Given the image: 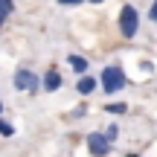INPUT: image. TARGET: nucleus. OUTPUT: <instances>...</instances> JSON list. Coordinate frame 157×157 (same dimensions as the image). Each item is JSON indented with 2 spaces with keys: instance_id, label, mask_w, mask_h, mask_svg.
Here are the masks:
<instances>
[{
  "instance_id": "5",
  "label": "nucleus",
  "mask_w": 157,
  "mask_h": 157,
  "mask_svg": "<svg viewBox=\"0 0 157 157\" xmlns=\"http://www.w3.org/2000/svg\"><path fill=\"white\" fill-rule=\"evenodd\" d=\"M61 84H64V78H61V73H58L56 67H50L44 73V78H41V90H47V93H56Z\"/></svg>"
},
{
  "instance_id": "16",
  "label": "nucleus",
  "mask_w": 157,
  "mask_h": 157,
  "mask_svg": "<svg viewBox=\"0 0 157 157\" xmlns=\"http://www.w3.org/2000/svg\"><path fill=\"white\" fill-rule=\"evenodd\" d=\"M0 117H3V102H0Z\"/></svg>"
},
{
  "instance_id": "6",
  "label": "nucleus",
  "mask_w": 157,
  "mask_h": 157,
  "mask_svg": "<svg viewBox=\"0 0 157 157\" xmlns=\"http://www.w3.org/2000/svg\"><path fill=\"white\" fill-rule=\"evenodd\" d=\"M96 84H99V78H93V76L82 73V78L76 82V90H78V96H90V93L96 90Z\"/></svg>"
},
{
  "instance_id": "14",
  "label": "nucleus",
  "mask_w": 157,
  "mask_h": 157,
  "mask_svg": "<svg viewBox=\"0 0 157 157\" xmlns=\"http://www.w3.org/2000/svg\"><path fill=\"white\" fill-rule=\"evenodd\" d=\"M84 3H93V6H99V3H105V0H84Z\"/></svg>"
},
{
  "instance_id": "2",
  "label": "nucleus",
  "mask_w": 157,
  "mask_h": 157,
  "mask_svg": "<svg viewBox=\"0 0 157 157\" xmlns=\"http://www.w3.org/2000/svg\"><path fill=\"white\" fill-rule=\"evenodd\" d=\"M12 84H15L17 93H38L41 90V78L35 76L32 67H17L15 76H12Z\"/></svg>"
},
{
  "instance_id": "9",
  "label": "nucleus",
  "mask_w": 157,
  "mask_h": 157,
  "mask_svg": "<svg viewBox=\"0 0 157 157\" xmlns=\"http://www.w3.org/2000/svg\"><path fill=\"white\" fill-rule=\"evenodd\" d=\"M105 111L113 113V117H119V113H128V105H125V102H108Z\"/></svg>"
},
{
  "instance_id": "13",
  "label": "nucleus",
  "mask_w": 157,
  "mask_h": 157,
  "mask_svg": "<svg viewBox=\"0 0 157 157\" xmlns=\"http://www.w3.org/2000/svg\"><path fill=\"white\" fill-rule=\"evenodd\" d=\"M58 6H78V3H84V0H56Z\"/></svg>"
},
{
  "instance_id": "11",
  "label": "nucleus",
  "mask_w": 157,
  "mask_h": 157,
  "mask_svg": "<svg viewBox=\"0 0 157 157\" xmlns=\"http://www.w3.org/2000/svg\"><path fill=\"white\" fill-rule=\"evenodd\" d=\"M105 137H108L111 143H117V137H119V125H117V122H111V125L105 128Z\"/></svg>"
},
{
  "instance_id": "7",
  "label": "nucleus",
  "mask_w": 157,
  "mask_h": 157,
  "mask_svg": "<svg viewBox=\"0 0 157 157\" xmlns=\"http://www.w3.org/2000/svg\"><path fill=\"white\" fill-rule=\"evenodd\" d=\"M67 64L73 67L76 76H82V73H87V70H90V61L84 56H76V52H70V56H67Z\"/></svg>"
},
{
  "instance_id": "4",
  "label": "nucleus",
  "mask_w": 157,
  "mask_h": 157,
  "mask_svg": "<svg viewBox=\"0 0 157 157\" xmlns=\"http://www.w3.org/2000/svg\"><path fill=\"white\" fill-rule=\"evenodd\" d=\"M84 143H87V154H90V157H108V154L113 151V143L108 140L102 131L87 134V137H84Z\"/></svg>"
},
{
  "instance_id": "15",
  "label": "nucleus",
  "mask_w": 157,
  "mask_h": 157,
  "mask_svg": "<svg viewBox=\"0 0 157 157\" xmlns=\"http://www.w3.org/2000/svg\"><path fill=\"white\" fill-rule=\"evenodd\" d=\"M122 157H140V154H122Z\"/></svg>"
},
{
  "instance_id": "1",
  "label": "nucleus",
  "mask_w": 157,
  "mask_h": 157,
  "mask_svg": "<svg viewBox=\"0 0 157 157\" xmlns=\"http://www.w3.org/2000/svg\"><path fill=\"white\" fill-rule=\"evenodd\" d=\"M125 70L119 67V64H108L105 70H102V76H99V84H102V93H108V96H113V93H119V90L125 87Z\"/></svg>"
},
{
  "instance_id": "12",
  "label": "nucleus",
  "mask_w": 157,
  "mask_h": 157,
  "mask_svg": "<svg viewBox=\"0 0 157 157\" xmlns=\"http://www.w3.org/2000/svg\"><path fill=\"white\" fill-rule=\"evenodd\" d=\"M148 21L157 26V0H151V6H148Z\"/></svg>"
},
{
  "instance_id": "3",
  "label": "nucleus",
  "mask_w": 157,
  "mask_h": 157,
  "mask_svg": "<svg viewBox=\"0 0 157 157\" xmlns=\"http://www.w3.org/2000/svg\"><path fill=\"white\" fill-rule=\"evenodd\" d=\"M119 32H122L125 38H134V35L140 32V12L131 3H125L122 9H119Z\"/></svg>"
},
{
  "instance_id": "10",
  "label": "nucleus",
  "mask_w": 157,
  "mask_h": 157,
  "mask_svg": "<svg viewBox=\"0 0 157 157\" xmlns=\"http://www.w3.org/2000/svg\"><path fill=\"white\" fill-rule=\"evenodd\" d=\"M0 137H15V125L6 122L3 117H0Z\"/></svg>"
},
{
  "instance_id": "8",
  "label": "nucleus",
  "mask_w": 157,
  "mask_h": 157,
  "mask_svg": "<svg viewBox=\"0 0 157 157\" xmlns=\"http://www.w3.org/2000/svg\"><path fill=\"white\" fill-rule=\"evenodd\" d=\"M12 12H15V0H0V26L12 17Z\"/></svg>"
}]
</instances>
